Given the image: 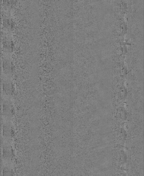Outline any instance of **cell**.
<instances>
[{
	"mask_svg": "<svg viewBox=\"0 0 144 176\" xmlns=\"http://www.w3.org/2000/svg\"><path fill=\"white\" fill-rule=\"evenodd\" d=\"M15 111L11 103L6 101L3 103V115L8 118H11L14 114Z\"/></svg>",
	"mask_w": 144,
	"mask_h": 176,
	"instance_id": "1",
	"label": "cell"
},
{
	"mask_svg": "<svg viewBox=\"0 0 144 176\" xmlns=\"http://www.w3.org/2000/svg\"><path fill=\"white\" fill-rule=\"evenodd\" d=\"M3 91L6 95L11 96L13 94L14 88L13 85L10 82H6L3 85Z\"/></svg>",
	"mask_w": 144,
	"mask_h": 176,
	"instance_id": "2",
	"label": "cell"
},
{
	"mask_svg": "<svg viewBox=\"0 0 144 176\" xmlns=\"http://www.w3.org/2000/svg\"><path fill=\"white\" fill-rule=\"evenodd\" d=\"M3 135L6 137H12L13 133V128L11 124L6 123L3 126Z\"/></svg>",
	"mask_w": 144,
	"mask_h": 176,
	"instance_id": "3",
	"label": "cell"
},
{
	"mask_svg": "<svg viewBox=\"0 0 144 176\" xmlns=\"http://www.w3.org/2000/svg\"><path fill=\"white\" fill-rule=\"evenodd\" d=\"M12 171L11 169L8 168H5L3 169V176H13Z\"/></svg>",
	"mask_w": 144,
	"mask_h": 176,
	"instance_id": "4",
	"label": "cell"
}]
</instances>
